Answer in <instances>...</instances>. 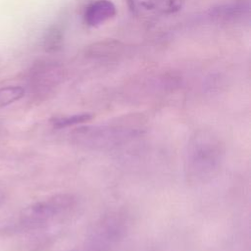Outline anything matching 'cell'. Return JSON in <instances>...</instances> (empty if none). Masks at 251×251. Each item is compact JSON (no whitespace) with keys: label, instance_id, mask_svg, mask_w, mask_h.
<instances>
[{"label":"cell","instance_id":"1","mask_svg":"<svg viewBox=\"0 0 251 251\" xmlns=\"http://www.w3.org/2000/svg\"><path fill=\"white\" fill-rule=\"evenodd\" d=\"M146 119L143 115L126 114L110 121L75 128L70 135L78 147L107 151L122 147L138 138L145 131Z\"/></svg>","mask_w":251,"mask_h":251},{"label":"cell","instance_id":"2","mask_svg":"<svg viewBox=\"0 0 251 251\" xmlns=\"http://www.w3.org/2000/svg\"><path fill=\"white\" fill-rule=\"evenodd\" d=\"M226 156L222 138L211 129H197L188 138L183 152V172L186 181L202 185L220 173Z\"/></svg>","mask_w":251,"mask_h":251},{"label":"cell","instance_id":"3","mask_svg":"<svg viewBox=\"0 0 251 251\" xmlns=\"http://www.w3.org/2000/svg\"><path fill=\"white\" fill-rule=\"evenodd\" d=\"M129 225V216L125 210L103 214L87 231L82 251H115L125 239Z\"/></svg>","mask_w":251,"mask_h":251},{"label":"cell","instance_id":"4","mask_svg":"<svg viewBox=\"0 0 251 251\" xmlns=\"http://www.w3.org/2000/svg\"><path fill=\"white\" fill-rule=\"evenodd\" d=\"M77 199L72 193H57L38 200L25 208L19 218V225L27 229L43 227L64 216L76 206Z\"/></svg>","mask_w":251,"mask_h":251},{"label":"cell","instance_id":"5","mask_svg":"<svg viewBox=\"0 0 251 251\" xmlns=\"http://www.w3.org/2000/svg\"><path fill=\"white\" fill-rule=\"evenodd\" d=\"M64 77L65 70L59 63L39 61L28 71L27 88L35 99H45L58 88Z\"/></svg>","mask_w":251,"mask_h":251},{"label":"cell","instance_id":"6","mask_svg":"<svg viewBox=\"0 0 251 251\" xmlns=\"http://www.w3.org/2000/svg\"><path fill=\"white\" fill-rule=\"evenodd\" d=\"M116 13V6L112 1L96 0L86 8L84 20L88 25L97 26L112 19Z\"/></svg>","mask_w":251,"mask_h":251},{"label":"cell","instance_id":"7","mask_svg":"<svg viewBox=\"0 0 251 251\" xmlns=\"http://www.w3.org/2000/svg\"><path fill=\"white\" fill-rule=\"evenodd\" d=\"M122 48L121 43L117 40H103L93 43L89 46L87 53L93 57H108L116 54Z\"/></svg>","mask_w":251,"mask_h":251},{"label":"cell","instance_id":"8","mask_svg":"<svg viewBox=\"0 0 251 251\" xmlns=\"http://www.w3.org/2000/svg\"><path fill=\"white\" fill-rule=\"evenodd\" d=\"M92 119V115L89 113L75 114L72 116H61L55 117L51 120V124L55 128H65L76 125H80L89 122Z\"/></svg>","mask_w":251,"mask_h":251},{"label":"cell","instance_id":"9","mask_svg":"<svg viewBox=\"0 0 251 251\" xmlns=\"http://www.w3.org/2000/svg\"><path fill=\"white\" fill-rule=\"evenodd\" d=\"M25 94V88L20 85H8L0 87V108L13 104L22 99Z\"/></svg>","mask_w":251,"mask_h":251},{"label":"cell","instance_id":"10","mask_svg":"<svg viewBox=\"0 0 251 251\" xmlns=\"http://www.w3.org/2000/svg\"><path fill=\"white\" fill-rule=\"evenodd\" d=\"M63 42V30L58 25H53L50 27L44 36L43 46L48 52H55L59 50Z\"/></svg>","mask_w":251,"mask_h":251},{"label":"cell","instance_id":"11","mask_svg":"<svg viewBox=\"0 0 251 251\" xmlns=\"http://www.w3.org/2000/svg\"><path fill=\"white\" fill-rule=\"evenodd\" d=\"M4 199H5V192L3 190V187L1 186L0 184V206L2 205V203L4 202Z\"/></svg>","mask_w":251,"mask_h":251}]
</instances>
